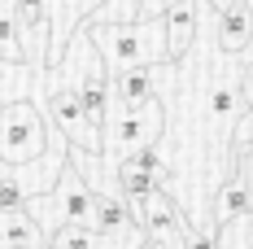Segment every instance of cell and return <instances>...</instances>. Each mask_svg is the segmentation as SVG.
Segmentation results:
<instances>
[{"mask_svg":"<svg viewBox=\"0 0 253 249\" xmlns=\"http://www.w3.org/2000/svg\"><path fill=\"white\" fill-rule=\"evenodd\" d=\"M87 40L96 44L105 70L109 75H123V70H153V66H166L170 52H166V22L153 18V22H83Z\"/></svg>","mask_w":253,"mask_h":249,"instance_id":"obj_1","label":"cell"},{"mask_svg":"<svg viewBox=\"0 0 253 249\" xmlns=\"http://www.w3.org/2000/svg\"><path fill=\"white\" fill-rule=\"evenodd\" d=\"M26 210H31V219L44 227V232H61V227H92L96 232V193H92V184L79 175V166L66 157V166L57 175V184H52L48 193H40V197L26 201Z\"/></svg>","mask_w":253,"mask_h":249,"instance_id":"obj_2","label":"cell"},{"mask_svg":"<svg viewBox=\"0 0 253 249\" xmlns=\"http://www.w3.org/2000/svg\"><path fill=\"white\" fill-rule=\"evenodd\" d=\"M166 131V105L162 97L149 100V105H118L109 97V114H105V127H101V157H109L114 166L131 157L140 149H153Z\"/></svg>","mask_w":253,"mask_h":249,"instance_id":"obj_3","label":"cell"},{"mask_svg":"<svg viewBox=\"0 0 253 249\" xmlns=\"http://www.w3.org/2000/svg\"><path fill=\"white\" fill-rule=\"evenodd\" d=\"M48 149V118L35 100H9L0 105V162L26 166Z\"/></svg>","mask_w":253,"mask_h":249,"instance_id":"obj_4","label":"cell"},{"mask_svg":"<svg viewBox=\"0 0 253 249\" xmlns=\"http://www.w3.org/2000/svg\"><path fill=\"white\" fill-rule=\"evenodd\" d=\"M44 118H48L61 136H66V145L70 149H83V153H101V127L87 118V109H83V100H79L75 88H61V83H52L44 75Z\"/></svg>","mask_w":253,"mask_h":249,"instance_id":"obj_5","label":"cell"},{"mask_svg":"<svg viewBox=\"0 0 253 249\" xmlns=\"http://www.w3.org/2000/svg\"><path fill=\"white\" fill-rule=\"evenodd\" d=\"M214 13V44L223 57H249L253 52V9L245 0H205Z\"/></svg>","mask_w":253,"mask_h":249,"instance_id":"obj_6","label":"cell"},{"mask_svg":"<svg viewBox=\"0 0 253 249\" xmlns=\"http://www.w3.org/2000/svg\"><path fill=\"white\" fill-rule=\"evenodd\" d=\"M48 13L52 0H13V18L22 31V52L31 70H48Z\"/></svg>","mask_w":253,"mask_h":249,"instance_id":"obj_7","label":"cell"},{"mask_svg":"<svg viewBox=\"0 0 253 249\" xmlns=\"http://www.w3.org/2000/svg\"><path fill=\"white\" fill-rule=\"evenodd\" d=\"M162 22H166V52H170V61H183L192 52V44H197V35H201V0H179Z\"/></svg>","mask_w":253,"mask_h":249,"instance_id":"obj_8","label":"cell"},{"mask_svg":"<svg viewBox=\"0 0 253 249\" xmlns=\"http://www.w3.org/2000/svg\"><path fill=\"white\" fill-rule=\"evenodd\" d=\"M253 214V184L245 171H227L218 184V197H214V227H227L236 219H249Z\"/></svg>","mask_w":253,"mask_h":249,"instance_id":"obj_9","label":"cell"},{"mask_svg":"<svg viewBox=\"0 0 253 249\" xmlns=\"http://www.w3.org/2000/svg\"><path fill=\"white\" fill-rule=\"evenodd\" d=\"M0 249H48V232L31 219V210L0 214Z\"/></svg>","mask_w":253,"mask_h":249,"instance_id":"obj_10","label":"cell"},{"mask_svg":"<svg viewBox=\"0 0 253 249\" xmlns=\"http://www.w3.org/2000/svg\"><path fill=\"white\" fill-rule=\"evenodd\" d=\"M109 97L118 105H149L157 100V66L153 70H123V75H109Z\"/></svg>","mask_w":253,"mask_h":249,"instance_id":"obj_11","label":"cell"},{"mask_svg":"<svg viewBox=\"0 0 253 249\" xmlns=\"http://www.w3.org/2000/svg\"><path fill=\"white\" fill-rule=\"evenodd\" d=\"M231 162L227 166H245V162H253V105H245L240 109V118L231 123Z\"/></svg>","mask_w":253,"mask_h":249,"instance_id":"obj_12","label":"cell"},{"mask_svg":"<svg viewBox=\"0 0 253 249\" xmlns=\"http://www.w3.org/2000/svg\"><path fill=\"white\" fill-rule=\"evenodd\" d=\"M0 61H9V66L26 61L22 31H18V18H13V4H0Z\"/></svg>","mask_w":253,"mask_h":249,"instance_id":"obj_13","label":"cell"},{"mask_svg":"<svg viewBox=\"0 0 253 249\" xmlns=\"http://www.w3.org/2000/svg\"><path fill=\"white\" fill-rule=\"evenodd\" d=\"M48 249H105V241L92 227H61L48 236Z\"/></svg>","mask_w":253,"mask_h":249,"instance_id":"obj_14","label":"cell"},{"mask_svg":"<svg viewBox=\"0 0 253 249\" xmlns=\"http://www.w3.org/2000/svg\"><path fill=\"white\" fill-rule=\"evenodd\" d=\"M87 22H140V0H101Z\"/></svg>","mask_w":253,"mask_h":249,"instance_id":"obj_15","label":"cell"},{"mask_svg":"<svg viewBox=\"0 0 253 249\" xmlns=\"http://www.w3.org/2000/svg\"><path fill=\"white\" fill-rule=\"evenodd\" d=\"M26 188L22 184H13L9 175H0V214H13V210H26Z\"/></svg>","mask_w":253,"mask_h":249,"instance_id":"obj_16","label":"cell"},{"mask_svg":"<svg viewBox=\"0 0 253 249\" xmlns=\"http://www.w3.org/2000/svg\"><path fill=\"white\" fill-rule=\"evenodd\" d=\"M179 0H140V22H153V18H166Z\"/></svg>","mask_w":253,"mask_h":249,"instance_id":"obj_17","label":"cell"},{"mask_svg":"<svg viewBox=\"0 0 253 249\" xmlns=\"http://www.w3.org/2000/svg\"><path fill=\"white\" fill-rule=\"evenodd\" d=\"M227 171H245V175H249V184H253V162H245V166H227Z\"/></svg>","mask_w":253,"mask_h":249,"instance_id":"obj_18","label":"cell"},{"mask_svg":"<svg viewBox=\"0 0 253 249\" xmlns=\"http://www.w3.org/2000/svg\"><path fill=\"white\" fill-rule=\"evenodd\" d=\"M140 249H166V245H153V241H144V245H140Z\"/></svg>","mask_w":253,"mask_h":249,"instance_id":"obj_19","label":"cell"}]
</instances>
